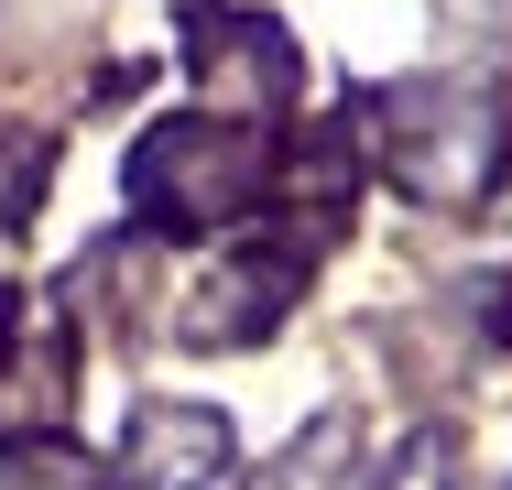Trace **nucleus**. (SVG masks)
Segmentation results:
<instances>
[{"mask_svg": "<svg viewBox=\"0 0 512 490\" xmlns=\"http://www.w3.org/2000/svg\"><path fill=\"white\" fill-rule=\"evenodd\" d=\"M382 164L393 186L425 207H469V196L502 175V98L469 88V77H404L382 88Z\"/></svg>", "mask_w": 512, "mask_h": 490, "instance_id": "obj_1", "label": "nucleus"}, {"mask_svg": "<svg viewBox=\"0 0 512 490\" xmlns=\"http://www.w3.org/2000/svg\"><path fill=\"white\" fill-rule=\"evenodd\" d=\"M262 120H229V109H207V120H164V131H142V153H131V207H153V218H175V229H197V218H240L251 196H262Z\"/></svg>", "mask_w": 512, "mask_h": 490, "instance_id": "obj_2", "label": "nucleus"}, {"mask_svg": "<svg viewBox=\"0 0 512 490\" xmlns=\"http://www.w3.org/2000/svg\"><path fill=\"white\" fill-rule=\"evenodd\" d=\"M295 305V251H240L197 284V305H175V338L186 349H240V338H273Z\"/></svg>", "mask_w": 512, "mask_h": 490, "instance_id": "obj_3", "label": "nucleus"}, {"mask_svg": "<svg viewBox=\"0 0 512 490\" xmlns=\"http://www.w3.org/2000/svg\"><path fill=\"white\" fill-rule=\"evenodd\" d=\"M207 469H229V414L218 403H142L120 436V480L142 490H197Z\"/></svg>", "mask_w": 512, "mask_h": 490, "instance_id": "obj_4", "label": "nucleus"}, {"mask_svg": "<svg viewBox=\"0 0 512 490\" xmlns=\"http://www.w3.org/2000/svg\"><path fill=\"white\" fill-rule=\"evenodd\" d=\"M262 490H360V425L349 414H316L306 436L262 469Z\"/></svg>", "mask_w": 512, "mask_h": 490, "instance_id": "obj_5", "label": "nucleus"}, {"mask_svg": "<svg viewBox=\"0 0 512 490\" xmlns=\"http://www.w3.org/2000/svg\"><path fill=\"white\" fill-rule=\"evenodd\" d=\"M382 490H458V447H447V425H414L404 447H393V469Z\"/></svg>", "mask_w": 512, "mask_h": 490, "instance_id": "obj_6", "label": "nucleus"}, {"mask_svg": "<svg viewBox=\"0 0 512 490\" xmlns=\"http://www.w3.org/2000/svg\"><path fill=\"white\" fill-rule=\"evenodd\" d=\"M0 490H109V480L77 458V447H22V458L0 469Z\"/></svg>", "mask_w": 512, "mask_h": 490, "instance_id": "obj_7", "label": "nucleus"}, {"mask_svg": "<svg viewBox=\"0 0 512 490\" xmlns=\"http://www.w3.org/2000/svg\"><path fill=\"white\" fill-rule=\"evenodd\" d=\"M0 305H11V294H0Z\"/></svg>", "mask_w": 512, "mask_h": 490, "instance_id": "obj_8", "label": "nucleus"}, {"mask_svg": "<svg viewBox=\"0 0 512 490\" xmlns=\"http://www.w3.org/2000/svg\"><path fill=\"white\" fill-rule=\"evenodd\" d=\"M502 490H512V480H502Z\"/></svg>", "mask_w": 512, "mask_h": 490, "instance_id": "obj_9", "label": "nucleus"}]
</instances>
